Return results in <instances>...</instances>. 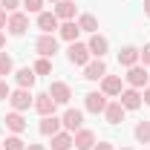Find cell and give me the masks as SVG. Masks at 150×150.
Wrapping results in <instances>:
<instances>
[{"label": "cell", "instance_id": "obj_1", "mask_svg": "<svg viewBox=\"0 0 150 150\" xmlns=\"http://www.w3.org/2000/svg\"><path fill=\"white\" fill-rule=\"evenodd\" d=\"M67 58H69V64H75V67H87L90 61H93V55H90V46L87 43H69V49H67Z\"/></svg>", "mask_w": 150, "mask_h": 150}, {"label": "cell", "instance_id": "obj_2", "mask_svg": "<svg viewBox=\"0 0 150 150\" xmlns=\"http://www.w3.org/2000/svg\"><path fill=\"white\" fill-rule=\"evenodd\" d=\"M9 104H12L15 112H23V110H29V107L35 104V95L29 93V90H23V87H18L15 93L9 95Z\"/></svg>", "mask_w": 150, "mask_h": 150}, {"label": "cell", "instance_id": "obj_3", "mask_svg": "<svg viewBox=\"0 0 150 150\" xmlns=\"http://www.w3.org/2000/svg\"><path fill=\"white\" fill-rule=\"evenodd\" d=\"M6 29H9V35H12V38H23V35H26V29H29V15H23V12H12Z\"/></svg>", "mask_w": 150, "mask_h": 150}, {"label": "cell", "instance_id": "obj_4", "mask_svg": "<svg viewBox=\"0 0 150 150\" xmlns=\"http://www.w3.org/2000/svg\"><path fill=\"white\" fill-rule=\"evenodd\" d=\"M124 81L130 84L133 90H142V87H147V81H150V75H147V67H130L127 69V75H124Z\"/></svg>", "mask_w": 150, "mask_h": 150}, {"label": "cell", "instance_id": "obj_5", "mask_svg": "<svg viewBox=\"0 0 150 150\" xmlns=\"http://www.w3.org/2000/svg\"><path fill=\"white\" fill-rule=\"evenodd\" d=\"M107 104H110V101H107V95L101 93V90H98V93H87V95H84V107H87V112H93V115L104 112V110H107Z\"/></svg>", "mask_w": 150, "mask_h": 150}, {"label": "cell", "instance_id": "obj_6", "mask_svg": "<svg viewBox=\"0 0 150 150\" xmlns=\"http://www.w3.org/2000/svg\"><path fill=\"white\" fill-rule=\"evenodd\" d=\"M35 52H38L40 58H52V55L58 52V38H55V35H40V38L35 40Z\"/></svg>", "mask_w": 150, "mask_h": 150}, {"label": "cell", "instance_id": "obj_7", "mask_svg": "<svg viewBox=\"0 0 150 150\" xmlns=\"http://www.w3.org/2000/svg\"><path fill=\"white\" fill-rule=\"evenodd\" d=\"M46 93L55 98V104H69V98H72V87L64 84V81H52Z\"/></svg>", "mask_w": 150, "mask_h": 150}, {"label": "cell", "instance_id": "obj_8", "mask_svg": "<svg viewBox=\"0 0 150 150\" xmlns=\"http://www.w3.org/2000/svg\"><path fill=\"white\" fill-rule=\"evenodd\" d=\"M32 107H35L38 110V115H40V118H43V115H55V98H52V95L49 93H40V95H35V104H32Z\"/></svg>", "mask_w": 150, "mask_h": 150}, {"label": "cell", "instance_id": "obj_9", "mask_svg": "<svg viewBox=\"0 0 150 150\" xmlns=\"http://www.w3.org/2000/svg\"><path fill=\"white\" fill-rule=\"evenodd\" d=\"M107 75V64H104V58H93L87 67H84V78L87 81H101Z\"/></svg>", "mask_w": 150, "mask_h": 150}, {"label": "cell", "instance_id": "obj_10", "mask_svg": "<svg viewBox=\"0 0 150 150\" xmlns=\"http://www.w3.org/2000/svg\"><path fill=\"white\" fill-rule=\"evenodd\" d=\"M61 124H64V130H67V133H78V130H81V124H84V112H81V110H72V107H69V110L64 112Z\"/></svg>", "mask_w": 150, "mask_h": 150}, {"label": "cell", "instance_id": "obj_11", "mask_svg": "<svg viewBox=\"0 0 150 150\" xmlns=\"http://www.w3.org/2000/svg\"><path fill=\"white\" fill-rule=\"evenodd\" d=\"M121 90H124V87H121V78H118V75H104V78H101V93L107 95V98H118Z\"/></svg>", "mask_w": 150, "mask_h": 150}, {"label": "cell", "instance_id": "obj_12", "mask_svg": "<svg viewBox=\"0 0 150 150\" xmlns=\"http://www.w3.org/2000/svg\"><path fill=\"white\" fill-rule=\"evenodd\" d=\"M72 144L78 150H93L95 147V133L87 130V127H81L78 133H72Z\"/></svg>", "mask_w": 150, "mask_h": 150}, {"label": "cell", "instance_id": "obj_13", "mask_svg": "<svg viewBox=\"0 0 150 150\" xmlns=\"http://www.w3.org/2000/svg\"><path fill=\"white\" fill-rule=\"evenodd\" d=\"M58 26H61V20H58L55 12H40V15H38V29H40L43 35H52Z\"/></svg>", "mask_w": 150, "mask_h": 150}, {"label": "cell", "instance_id": "obj_14", "mask_svg": "<svg viewBox=\"0 0 150 150\" xmlns=\"http://www.w3.org/2000/svg\"><path fill=\"white\" fill-rule=\"evenodd\" d=\"M118 101H121V107H124V110H139V107H142V93H139V90H133V87H127V90H121Z\"/></svg>", "mask_w": 150, "mask_h": 150}, {"label": "cell", "instance_id": "obj_15", "mask_svg": "<svg viewBox=\"0 0 150 150\" xmlns=\"http://www.w3.org/2000/svg\"><path fill=\"white\" fill-rule=\"evenodd\" d=\"M87 46H90V55H93V58H104V55H107V49H110V40H107L104 35H98V32H95V35L90 38V43H87Z\"/></svg>", "mask_w": 150, "mask_h": 150}, {"label": "cell", "instance_id": "obj_16", "mask_svg": "<svg viewBox=\"0 0 150 150\" xmlns=\"http://www.w3.org/2000/svg\"><path fill=\"white\" fill-rule=\"evenodd\" d=\"M58 35H61V40H67V43H75L78 35H81V29H78L75 20H64V23L58 26Z\"/></svg>", "mask_w": 150, "mask_h": 150}, {"label": "cell", "instance_id": "obj_17", "mask_svg": "<svg viewBox=\"0 0 150 150\" xmlns=\"http://www.w3.org/2000/svg\"><path fill=\"white\" fill-rule=\"evenodd\" d=\"M124 107H121V101H118V98H115V101H110V104H107V110H104V118H107V121H110V124H121V121H124Z\"/></svg>", "mask_w": 150, "mask_h": 150}, {"label": "cell", "instance_id": "obj_18", "mask_svg": "<svg viewBox=\"0 0 150 150\" xmlns=\"http://www.w3.org/2000/svg\"><path fill=\"white\" fill-rule=\"evenodd\" d=\"M3 121H6V130H12L15 133V136H20V133L26 130V118H23V115H20V112H6V118H3Z\"/></svg>", "mask_w": 150, "mask_h": 150}, {"label": "cell", "instance_id": "obj_19", "mask_svg": "<svg viewBox=\"0 0 150 150\" xmlns=\"http://www.w3.org/2000/svg\"><path fill=\"white\" fill-rule=\"evenodd\" d=\"M61 127H64V124H61L58 115H43V118H40V136H49V139H52L55 133H61Z\"/></svg>", "mask_w": 150, "mask_h": 150}, {"label": "cell", "instance_id": "obj_20", "mask_svg": "<svg viewBox=\"0 0 150 150\" xmlns=\"http://www.w3.org/2000/svg\"><path fill=\"white\" fill-rule=\"evenodd\" d=\"M15 81H18V87H23V90H32V87H35V81H38V75H35L32 67H23V69L15 72Z\"/></svg>", "mask_w": 150, "mask_h": 150}, {"label": "cell", "instance_id": "obj_21", "mask_svg": "<svg viewBox=\"0 0 150 150\" xmlns=\"http://www.w3.org/2000/svg\"><path fill=\"white\" fill-rule=\"evenodd\" d=\"M118 64L127 67V69L136 67V64H139V49H136V46H124V49L118 52Z\"/></svg>", "mask_w": 150, "mask_h": 150}, {"label": "cell", "instance_id": "obj_22", "mask_svg": "<svg viewBox=\"0 0 150 150\" xmlns=\"http://www.w3.org/2000/svg\"><path fill=\"white\" fill-rule=\"evenodd\" d=\"M55 15H58V20H72L75 18V0H61V3H55Z\"/></svg>", "mask_w": 150, "mask_h": 150}, {"label": "cell", "instance_id": "obj_23", "mask_svg": "<svg viewBox=\"0 0 150 150\" xmlns=\"http://www.w3.org/2000/svg\"><path fill=\"white\" fill-rule=\"evenodd\" d=\"M69 147H75V144H72V133L61 130V133L52 136V150H69Z\"/></svg>", "mask_w": 150, "mask_h": 150}, {"label": "cell", "instance_id": "obj_24", "mask_svg": "<svg viewBox=\"0 0 150 150\" xmlns=\"http://www.w3.org/2000/svg\"><path fill=\"white\" fill-rule=\"evenodd\" d=\"M78 29L95 35V32H98V20H95V15H81V18H78Z\"/></svg>", "mask_w": 150, "mask_h": 150}, {"label": "cell", "instance_id": "obj_25", "mask_svg": "<svg viewBox=\"0 0 150 150\" xmlns=\"http://www.w3.org/2000/svg\"><path fill=\"white\" fill-rule=\"evenodd\" d=\"M133 133H136V139H139L142 144H150V121H139Z\"/></svg>", "mask_w": 150, "mask_h": 150}, {"label": "cell", "instance_id": "obj_26", "mask_svg": "<svg viewBox=\"0 0 150 150\" xmlns=\"http://www.w3.org/2000/svg\"><path fill=\"white\" fill-rule=\"evenodd\" d=\"M12 69H15V61H12V55H6V52H0V78H6V75H12Z\"/></svg>", "mask_w": 150, "mask_h": 150}, {"label": "cell", "instance_id": "obj_27", "mask_svg": "<svg viewBox=\"0 0 150 150\" xmlns=\"http://www.w3.org/2000/svg\"><path fill=\"white\" fill-rule=\"evenodd\" d=\"M3 150H26V142H23L20 136H15V133H12V136L3 142Z\"/></svg>", "mask_w": 150, "mask_h": 150}, {"label": "cell", "instance_id": "obj_28", "mask_svg": "<svg viewBox=\"0 0 150 150\" xmlns=\"http://www.w3.org/2000/svg\"><path fill=\"white\" fill-rule=\"evenodd\" d=\"M32 69H35V75H49L52 72V61H49V58H38Z\"/></svg>", "mask_w": 150, "mask_h": 150}, {"label": "cell", "instance_id": "obj_29", "mask_svg": "<svg viewBox=\"0 0 150 150\" xmlns=\"http://www.w3.org/2000/svg\"><path fill=\"white\" fill-rule=\"evenodd\" d=\"M23 9H26V12L40 15V12H43V0H23Z\"/></svg>", "mask_w": 150, "mask_h": 150}, {"label": "cell", "instance_id": "obj_30", "mask_svg": "<svg viewBox=\"0 0 150 150\" xmlns=\"http://www.w3.org/2000/svg\"><path fill=\"white\" fill-rule=\"evenodd\" d=\"M139 61H142V67H150V43L144 49H139Z\"/></svg>", "mask_w": 150, "mask_h": 150}, {"label": "cell", "instance_id": "obj_31", "mask_svg": "<svg viewBox=\"0 0 150 150\" xmlns=\"http://www.w3.org/2000/svg\"><path fill=\"white\" fill-rule=\"evenodd\" d=\"M0 3H3V9H6L9 15H12V12H18V6H20V0H0Z\"/></svg>", "mask_w": 150, "mask_h": 150}, {"label": "cell", "instance_id": "obj_32", "mask_svg": "<svg viewBox=\"0 0 150 150\" xmlns=\"http://www.w3.org/2000/svg\"><path fill=\"white\" fill-rule=\"evenodd\" d=\"M12 95V90H9V84H6V78H0V101H6Z\"/></svg>", "mask_w": 150, "mask_h": 150}, {"label": "cell", "instance_id": "obj_33", "mask_svg": "<svg viewBox=\"0 0 150 150\" xmlns=\"http://www.w3.org/2000/svg\"><path fill=\"white\" fill-rule=\"evenodd\" d=\"M6 23H9V18H6V9H3V6H0V32H3V29H6Z\"/></svg>", "mask_w": 150, "mask_h": 150}, {"label": "cell", "instance_id": "obj_34", "mask_svg": "<svg viewBox=\"0 0 150 150\" xmlns=\"http://www.w3.org/2000/svg\"><path fill=\"white\" fill-rule=\"evenodd\" d=\"M93 150H115V147H112L110 142H98V144H95V147H93Z\"/></svg>", "mask_w": 150, "mask_h": 150}, {"label": "cell", "instance_id": "obj_35", "mask_svg": "<svg viewBox=\"0 0 150 150\" xmlns=\"http://www.w3.org/2000/svg\"><path fill=\"white\" fill-rule=\"evenodd\" d=\"M142 104H150V87L144 90V95H142Z\"/></svg>", "mask_w": 150, "mask_h": 150}, {"label": "cell", "instance_id": "obj_36", "mask_svg": "<svg viewBox=\"0 0 150 150\" xmlns=\"http://www.w3.org/2000/svg\"><path fill=\"white\" fill-rule=\"evenodd\" d=\"M26 150H46L43 144H26Z\"/></svg>", "mask_w": 150, "mask_h": 150}, {"label": "cell", "instance_id": "obj_37", "mask_svg": "<svg viewBox=\"0 0 150 150\" xmlns=\"http://www.w3.org/2000/svg\"><path fill=\"white\" fill-rule=\"evenodd\" d=\"M144 15L150 18V0H144Z\"/></svg>", "mask_w": 150, "mask_h": 150}, {"label": "cell", "instance_id": "obj_38", "mask_svg": "<svg viewBox=\"0 0 150 150\" xmlns=\"http://www.w3.org/2000/svg\"><path fill=\"white\" fill-rule=\"evenodd\" d=\"M3 46H6V35L0 32V49H3Z\"/></svg>", "mask_w": 150, "mask_h": 150}, {"label": "cell", "instance_id": "obj_39", "mask_svg": "<svg viewBox=\"0 0 150 150\" xmlns=\"http://www.w3.org/2000/svg\"><path fill=\"white\" fill-rule=\"evenodd\" d=\"M121 150H133V147H121Z\"/></svg>", "mask_w": 150, "mask_h": 150}, {"label": "cell", "instance_id": "obj_40", "mask_svg": "<svg viewBox=\"0 0 150 150\" xmlns=\"http://www.w3.org/2000/svg\"><path fill=\"white\" fill-rule=\"evenodd\" d=\"M52 3H61V0H52Z\"/></svg>", "mask_w": 150, "mask_h": 150}, {"label": "cell", "instance_id": "obj_41", "mask_svg": "<svg viewBox=\"0 0 150 150\" xmlns=\"http://www.w3.org/2000/svg\"><path fill=\"white\" fill-rule=\"evenodd\" d=\"M0 150H3V147H0Z\"/></svg>", "mask_w": 150, "mask_h": 150}]
</instances>
